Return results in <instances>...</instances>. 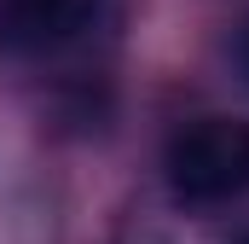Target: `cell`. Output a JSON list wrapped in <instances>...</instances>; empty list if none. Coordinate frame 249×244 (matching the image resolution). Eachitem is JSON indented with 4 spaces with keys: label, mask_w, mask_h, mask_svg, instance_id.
I'll return each mask as SVG.
<instances>
[{
    "label": "cell",
    "mask_w": 249,
    "mask_h": 244,
    "mask_svg": "<svg viewBox=\"0 0 249 244\" xmlns=\"http://www.w3.org/2000/svg\"><path fill=\"white\" fill-rule=\"evenodd\" d=\"M162 175L174 203L186 209H220L249 192V122L238 117H197L174 128L162 151Z\"/></svg>",
    "instance_id": "cell-1"
},
{
    "label": "cell",
    "mask_w": 249,
    "mask_h": 244,
    "mask_svg": "<svg viewBox=\"0 0 249 244\" xmlns=\"http://www.w3.org/2000/svg\"><path fill=\"white\" fill-rule=\"evenodd\" d=\"M105 0H0V53L6 59H58L93 35Z\"/></svg>",
    "instance_id": "cell-2"
},
{
    "label": "cell",
    "mask_w": 249,
    "mask_h": 244,
    "mask_svg": "<svg viewBox=\"0 0 249 244\" xmlns=\"http://www.w3.org/2000/svg\"><path fill=\"white\" fill-rule=\"evenodd\" d=\"M232 64H238V76H244V87H249V18L238 23V35H232Z\"/></svg>",
    "instance_id": "cell-3"
},
{
    "label": "cell",
    "mask_w": 249,
    "mask_h": 244,
    "mask_svg": "<svg viewBox=\"0 0 249 244\" xmlns=\"http://www.w3.org/2000/svg\"><path fill=\"white\" fill-rule=\"evenodd\" d=\"M238 244H249V233H244V239H238Z\"/></svg>",
    "instance_id": "cell-4"
}]
</instances>
